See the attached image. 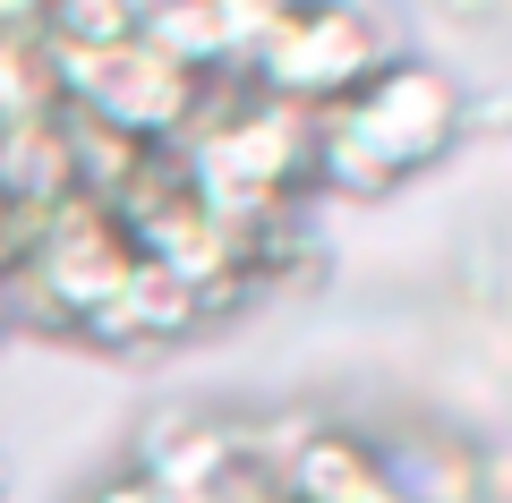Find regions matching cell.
<instances>
[{
  "mask_svg": "<svg viewBox=\"0 0 512 503\" xmlns=\"http://www.w3.org/2000/svg\"><path fill=\"white\" fill-rule=\"evenodd\" d=\"M384 60H402V52H393V26H384L367 0H299L291 18L256 43V60L239 77H248L256 94H274V103L333 111V103H350Z\"/></svg>",
  "mask_w": 512,
  "mask_h": 503,
  "instance_id": "7a4b0ae2",
  "label": "cell"
},
{
  "mask_svg": "<svg viewBox=\"0 0 512 503\" xmlns=\"http://www.w3.org/2000/svg\"><path fill=\"white\" fill-rule=\"evenodd\" d=\"M86 503H180V495H163L154 478H137V469H128V478H103Z\"/></svg>",
  "mask_w": 512,
  "mask_h": 503,
  "instance_id": "9a60e30c",
  "label": "cell"
},
{
  "mask_svg": "<svg viewBox=\"0 0 512 503\" xmlns=\"http://www.w3.org/2000/svg\"><path fill=\"white\" fill-rule=\"evenodd\" d=\"M128 35H137V18H128L120 0H60L52 26H43V52H111Z\"/></svg>",
  "mask_w": 512,
  "mask_h": 503,
  "instance_id": "30bf717a",
  "label": "cell"
},
{
  "mask_svg": "<svg viewBox=\"0 0 512 503\" xmlns=\"http://www.w3.org/2000/svg\"><path fill=\"white\" fill-rule=\"evenodd\" d=\"M35 111H60V77L43 43H0V128L35 120Z\"/></svg>",
  "mask_w": 512,
  "mask_h": 503,
  "instance_id": "9c48e42d",
  "label": "cell"
},
{
  "mask_svg": "<svg viewBox=\"0 0 512 503\" xmlns=\"http://www.w3.org/2000/svg\"><path fill=\"white\" fill-rule=\"evenodd\" d=\"M214 9H222V26H231V52H239V69H248V60H256V43L274 35V26L291 18L299 0H214Z\"/></svg>",
  "mask_w": 512,
  "mask_h": 503,
  "instance_id": "8fae6325",
  "label": "cell"
},
{
  "mask_svg": "<svg viewBox=\"0 0 512 503\" xmlns=\"http://www.w3.org/2000/svg\"><path fill=\"white\" fill-rule=\"evenodd\" d=\"M248 469V427L231 418H205V410H163L137 444V478H154L163 495L180 503H205Z\"/></svg>",
  "mask_w": 512,
  "mask_h": 503,
  "instance_id": "5b68a950",
  "label": "cell"
},
{
  "mask_svg": "<svg viewBox=\"0 0 512 503\" xmlns=\"http://www.w3.org/2000/svg\"><path fill=\"white\" fill-rule=\"evenodd\" d=\"M197 324H205V299H197L171 265L137 256V265H128V282L111 290L86 324H77V342H94V350H154V342L197 333Z\"/></svg>",
  "mask_w": 512,
  "mask_h": 503,
  "instance_id": "8992f818",
  "label": "cell"
},
{
  "mask_svg": "<svg viewBox=\"0 0 512 503\" xmlns=\"http://www.w3.org/2000/svg\"><path fill=\"white\" fill-rule=\"evenodd\" d=\"M120 9H128V18H146V9H154V0H120Z\"/></svg>",
  "mask_w": 512,
  "mask_h": 503,
  "instance_id": "e0dca14e",
  "label": "cell"
},
{
  "mask_svg": "<svg viewBox=\"0 0 512 503\" xmlns=\"http://www.w3.org/2000/svg\"><path fill=\"white\" fill-rule=\"evenodd\" d=\"M60 0H0V43H43Z\"/></svg>",
  "mask_w": 512,
  "mask_h": 503,
  "instance_id": "4fadbf2b",
  "label": "cell"
},
{
  "mask_svg": "<svg viewBox=\"0 0 512 503\" xmlns=\"http://www.w3.org/2000/svg\"><path fill=\"white\" fill-rule=\"evenodd\" d=\"M128 265H137V239L111 222V205L60 197L52 214H43V239H35V256H26V273H9V307H18V324H35V333H69L77 342V324L128 282Z\"/></svg>",
  "mask_w": 512,
  "mask_h": 503,
  "instance_id": "3957f363",
  "label": "cell"
},
{
  "mask_svg": "<svg viewBox=\"0 0 512 503\" xmlns=\"http://www.w3.org/2000/svg\"><path fill=\"white\" fill-rule=\"evenodd\" d=\"M35 239H43V205H26V197L0 188V273H26Z\"/></svg>",
  "mask_w": 512,
  "mask_h": 503,
  "instance_id": "7c38bea8",
  "label": "cell"
},
{
  "mask_svg": "<svg viewBox=\"0 0 512 503\" xmlns=\"http://www.w3.org/2000/svg\"><path fill=\"white\" fill-rule=\"evenodd\" d=\"M18 333V307H9V273H0V342Z\"/></svg>",
  "mask_w": 512,
  "mask_h": 503,
  "instance_id": "2e32d148",
  "label": "cell"
},
{
  "mask_svg": "<svg viewBox=\"0 0 512 503\" xmlns=\"http://www.w3.org/2000/svg\"><path fill=\"white\" fill-rule=\"evenodd\" d=\"M461 128H470V103L436 60H384L350 103L316 111V180L333 197H384L453 154Z\"/></svg>",
  "mask_w": 512,
  "mask_h": 503,
  "instance_id": "6da1fadb",
  "label": "cell"
},
{
  "mask_svg": "<svg viewBox=\"0 0 512 503\" xmlns=\"http://www.w3.org/2000/svg\"><path fill=\"white\" fill-rule=\"evenodd\" d=\"M205 503H291V495L274 486V469H256V461H248L231 486H222V495H205Z\"/></svg>",
  "mask_w": 512,
  "mask_h": 503,
  "instance_id": "5bb4252c",
  "label": "cell"
},
{
  "mask_svg": "<svg viewBox=\"0 0 512 503\" xmlns=\"http://www.w3.org/2000/svg\"><path fill=\"white\" fill-rule=\"evenodd\" d=\"M137 35H146L163 60H180L188 77H231V69H239L231 26H222L214 0H154L146 18H137Z\"/></svg>",
  "mask_w": 512,
  "mask_h": 503,
  "instance_id": "ba28073f",
  "label": "cell"
},
{
  "mask_svg": "<svg viewBox=\"0 0 512 503\" xmlns=\"http://www.w3.org/2000/svg\"><path fill=\"white\" fill-rule=\"evenodd\" d=\"M0 495H9V486H0Z\"/></svg>",
  "mask_w": 512,
  "mask_h": 503,
  "instance_id": "ac0fdd59",
  "label": "cell"
},
{
  "mask_svg": "<svg viewBox=\"0 0 512 503\" xmlns=\"http://www.w3.org/2000/svg\"><path fill=\"white\" fill-rule=\"evenodd\" d=\"M52 77H60V103L69 111L120 128L137 145H180L188 111L205 94V77H188L180 60H163L146 35L111 43V52H52Z\"/></svg>",
  "mask_w": 512,
  "mask_h": 503,
  "instance_id": "277c9868",
  "label": "cell"
},
{
  "mask_svg": "<svg viewBox=\"0 0 512 503\" xmlns=\"http://www.w3.org/2000/svg\"><path fill=\"white\" fill-rule=\"evenodd\" d=\"M0 188L52 214L60 197H77V162H69V120L60 111H35V120L0 128Z\"/></svg>",
  "mask_w": 512,
  "mask_h": 503,
  "instance_id": "52a82bcc",
  "label": "cell"
}]
</instances>
